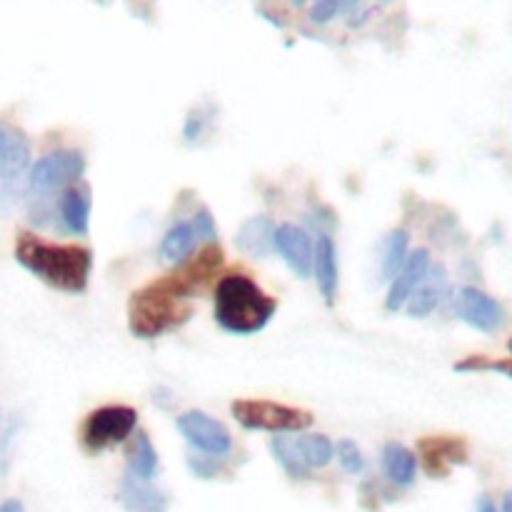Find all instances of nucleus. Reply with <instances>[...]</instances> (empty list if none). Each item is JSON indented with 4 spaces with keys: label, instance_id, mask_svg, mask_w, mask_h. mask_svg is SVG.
<instances>
[{
    "label": "nucleus",
    "instance_id": "nucleus-30",
    "mask_svg": "<svg viewBox=\"0 0 512 512\" xmlns=\"http://www.w3.org/2000/svg\"><path fill=\"white\" fill-rule=\"evenodd\" d=\"M203 125H205L203 115H200V113H190L188 123H185V140H190V143H193V140H198L200 138V130H203Z\"/></svg>",
    "mask_w": 512,
    "mask_h": 512
},
{
    "label": "nucleus",
    "instance_id": "nucleus-29",
    "mask_svg": "<svg viewBox=\"0 0 512 512\" xmlns=\"http://www.w3.org/2000/svg\"><path fill=\"white\" fill-rule=\"evenodd\" d=\"M188 465L193 475H198L200 480H215L223 473V463L218 458H190Z\"/></svg>",
    "mask_w": 512,
    "mask_h": 512
},
{
    "label": "nucleus",
    "instance_id": "nucleus-24",
    "mask_svg": "<svg viewBox=\"0 0 512 512\" xmlns=\"http://www.w3.org/2000/svg\"><path fill=\"white\" fill-rule=\"evenodd\" d=\"M295 440H298V450L300 455H303V463L308 465L310 470L330 465V460H333L335 455V445L330 443V438H325V435H303V438Z\"/></svg>",
    "mask_w": 512,
    "mask_h": 512
},
{
    "label": "nucleus",
    "instance_id": "nucleus-7",
    "mask_svg": "<svg viewBox=\"0 0 512 512\" xmlns=\"http://www.w3.org/2000/svg\"><path fill=\"white\" fill-rule=\"evenodd\" d=\"M175 428L188 440L190 448L203 453L205 458L223 460L233 450V438H230L228 428L203 410H185L175 420Z\"/></svg>",
    "mask_w": 512,
    "mask_h": 512
},
{
    "label": "nucleus",
    "instance_id": "nucleus-26",
    "mask_svg": "<svg viewBox=\"0 0 512 512\" xmlns=\"http://www.w3.org/2000/svg\"><path fill=\"white\" fill-rule=\"evenodd\" d=\"M355 8H358V3H338V0H320V3H315L313 8H310V20H313L315 25H325V23H330V20H333L335 15L353 13Z\"/></svg>",
    "mask_w": 512,
    "mask_h": 512
},
{
    "label": "nucleus",
    "instance_id": "nucleus-28",
    "mask_svg": "<svg viewBox=\"0 0 512 512\" xmlns=\"http://www.w3.org/2000/svg\"><path fill=\"white\" fill-rule=\"evenodd\" d=\"M190 225H193L195 235H198V240H205V243H215L218 240V228H215V218L210 215L208 208H200L198 213L193 215V220H190Z\"/></svg>",
    "mask_w": 512,
    "mask_h": 512
},
{
    "label": "nucleus",
    "instance_id": "nucleus-1",
    "mask_svg": "<svg viewBox=\"0 0 512 512\" xmlns=\"http://www.w3.org/2000/svg\"><path fill=\"white\" fill-rule=\"evenodd\" d=\"M15 260L48 288L63 293H85L93 273V253L83 245H55L33 233L15 240Z\"/></svg>",
    "mask_w": 512,
    "mask_h": 512
},
{
    "label": "nucleus",
    "instance_id": "nucleus-25",
    "mask_svg": "<svg viewBox=\"0 0 512 512\" xmlns=\"http://www.w3.org/2000/svg\"><path fill=\"white\" fill-rule=\"evenodd\" d=\"M458 373H475V370H490L512 380V360H488V358H465L455 365Z\"/></svg>",
    "mask_w": 512,
    "mask_h": 512
},
{
    "label": "nucleus",
    "instance_id": "nucleus-4",
    "mask_svg": "<svg viewBox=\"0 0 512 512\" xmlns=\"http://www.w3.org/2000/svg\"><path fill=\"white\" fill-rule=\"evenodd\" d=\"M235 423L245 430H263V433L288 435L313 425V413L293 405L275 403V400H235L230 408Z\"/></svg>",
    "mask_w": 512,
    "mask_h": 512
},
{
    "label": "nucleus",
    "instance_id": "nucleus-18",
    "mask_svg": "<svg viewBox=\"0 0 512 512\" xmlns=\"http://www.w3.org/2000/svg\"><path fill=\"white\" fill-rule=\"evenodd\" d=\"M383 470L390 483L398 488H410L418 475V458L405 445L388 443L383 448Z\"/></svg>",
    "mask_w": 512,
    "mask_h": 512
},
{
    "label": "nucleus",
    "instance_id": "nucleus-34",
    "mask_svg": "<svg viewBox=\"0 0 512 512\" xmlns=\"http://www.w3.org/2000/svg\"><path fill=\"white\" fill-rule=\"evenodd\" d=\"M510 353H512V338H510Z\"/></svg>",
    "mask_w": 512,
    "mask_h": 512
},
{
    "label": "nucleus",
    "instance_id": "nucleus-21",
    "mask_svg": "<svg viewBox=\"0 0 512 512\" xmlns=\"http://www.w3.org/2000/svg\"><path fill=\"white\" fill-rule=\"evenodd\" d=\"M128 473L133 478L145 480V483H150V478H155V473H158V453H155L148 433H143V430H138L135 438L130 440Z\"/></svg>",
    "mask_w": 512,
    "mask_h": 512
},
{
    "label": "nucleus",
    "instance_id": "nucleus-16",
    "mask_svg": "<svg viewBox=\"0 0 512 512\" xmlns=\"http://www.w3.org/2000/svg\"><path fill=\"white\" fill-rule=\"evenodd\" d=\"M30 163L28 138L18 128L0 123V180L23 173Z\"/></svg>",
    "mask_w": 512,
    "mask_h": 512
},
{
    "label": "nucleus",
    "instance_id": "nucleus-27",
    "mask_svg": "<svg viewBox=\"0 0 512 512\" xmlns=\"http://www.w3.org/2000/svg\"><path fill=\"white\" fill-rule=\"evenodd\" d=\"M335 450H338L340 465H343L345 473H350V475L363 473L365 458H363V453H360V448L353 443V440H348V438L340 440V443L335 445Z\"/></svg>",
    "mask_w": 512,
    "mask_h": 512
},
{
    "label": "nucleus",
    "instance_id": "nucleus-17",
    "mask_svg": "<svg viewBox=\"0 0 512 512\" xmlns=\"http://www.w3.org/2000/svg\"><path fill=\"white\" fill-rule=\"evenodd\" d=\"M273 235V220L268 215H255V218L245 220L238 233H235V248L240 253L250 255V258H265L273 250Z\"/></svg>",
    "mask_w": 512,
    "mask_h": 512
},
{
    "label": "nucleus",
    "instance_id": "nucleus-15",
    "mask_svg": "<svg viewBox=\"0 0 512 512\" xmlns=\"http://www.w3.org/2000/svg\"><path fill=\"white\" fill-rule=\"evenodd\" d=\"M313 273L318 280V290L323 295V300L328 305L335 303V295H338V250L330 235H320L315 240V258H313Z\"/></svg>",
    "mask_w": 512,
    "mask_h": 512
},
{
    "label": "nucleus",
    "instance_id": "nucleus-8",
    "mask_svg": "<svg viewBox=\"0 0 512 512\" xmlns=\"http://www.w3.org/2000/svg\"><path fill=\"white\" fill-rule=\"evenodd\" d=\"M455 315L480 333H495L505 323V308L483 290L465 285L455 295Z\"/></svg>",
    "mask_w": 512,
    "mask_h": 512
},
{
    "label": "nucleus",
    "instance_id": "nucleus-11",
    "mask_svg": "<svg viewBox=\"0 0 512 512\" xmlns=\"http://www.w3.org/2000/svg\"><path fill=\"white\" fill-rule=\"evenodd\" d=\"M273 248L278 250L280 258L288 263L298 278H310L313 273V258H315V243L300 225H280L275 228L273 235Z\"/></svg>",
    "mask_w": 512,
    "mask_h": 512
},
{
    "label": "nucleus",
    "instance_id": "nucleus-2",
    "mask_svg": "<svg viewBox=\"0 0 512 512\" xmlns=\"http://www.w3.org/2000/svg\"><path fill=\"white\" fill-rule=\"evenodd\" d=\"M278 313V300L248 275H225L215 285V323L233 335H255Z\"/></svg>",
    "mask_w": 512,
    "mask_h": 512
},
{
    "label": "nucleus",
    "instance_id": "nucleus-22",
    "mask_svg": "<svg viewBox=\"0 0 512 512\" xmlns=\"http://www.w3.org/2000/svg\"><path fill=\"white\" fill-rule=\"evenodd\" d=\"M270 455L278 460L280 468L290 475L293 480H308L310 468L303 463V455L298 450V440L293 435H275L270 440Z\"/></svg>",
    "mask_w": 512,
    "mask_h": 512
},
{
    "label": "nucleus",
    "instance_id": "nucleus-3",
    "mask_svg": "<svg viewBox=\"0 0 512 512\" xmlns=\"http://www.w3.org/2000/svg\"><path fill=\"white\" fill-rule=\"evenodd\" d=\"M193 313L190 300L183 298L168 278H160L130 295L128 325L135 338L155 340L170 330L183 328Z\"/></svg>",
    "mask_w": 512,
    "mask_h": 512
},
{
    "label": "nucleus",
    "instance_id": "nucleus-9",
    "mask_svg": "<svg viewBox=\"0 0 512 512\" xmlns=\"http://www.w3.org/2000/svg\"><path fill=\"white\" fill-rule=\"evenodd\" d=\"M223 260L225 258H223V250H220V245L208 243L198 255H195L193 260H190V263H185L178 273L165 275V278L175 285V290H178L183 298L190 300L193 295L203 293L205 285L213 283L215 273L223 268Z\"/></svg>",
    "mask_w": 512,
    "mask_h": 512
},
{
    "label": "nucleus",
    "instance_id": "nucleus-13",
    "mask_svg": "<svg viewBox=\"0 0 512 512\" xmlns=\"http://www.w3.org/2000/svg\"><path fill=\"white\" fill-rule=\"evenodd\" d=\"M448 295V270L443 265H430L425 278L415 288V293L408 300V315L410 318H428L435 308Z\"/></svg>",
    "mask_w": 512,
    "mask_h": 512
},
{
    "label": "nucleus",
    "instance_id": "nucleus-33",
    "mask_svg": "<svg viewBox=\"0 0 512 512\" xmlns=\"http://www.w3.org/2000/svg\"><path fill=\"white\" fill-rule=\"evenodd\" d=\"M503 512H512V490H508L503 498Z\"/></svg>",
    "mask_w": 512,
    "mask_h": 512
},
{
    "label": "nucleus",
    "instance_id": "nucleus-5",
    "mask_svg": "<svg viewBox=\"0 0 512 512\" xmlns=\"http://www.w3.org/2000/svg\"><path fill=\"white\" fill-rule=\"evenodd\" d=\"M135 425H138V410L128 405H105L85 418L80 443L88 453H103L125 443L135 433Z\"/></svg>",
    "mask_w": 512,
    "mask_h": 512
},
{
    "label": "nucleus",
    "instance_id": "nucleus-12",
    "mask_svg": "<svg viewBox=\"0 0 512 512\" xmlns=\"http://www.w3.org/2000/svg\"><path fill=\"white\" fill-rule=\"evenodd\" d=\"M430 253L425 248H418L415 253L408 255L403 270L395 275V280L390 283L388 298H385V310L388 313H395V310L403 308L410 300V295L415 293V288L420 285V280L425 278V273L430 270Z\"/></svg>",
    "mask_w": 512,
    "mask_h": 512
},
{
    "label": "nucleus",
    "instance_id": "nucleus-14",
    "mask_svg": "<svg viewBox=\"0 0 512 512\" xmlns=\"http://www.w3.org/2000/svg\"><path fill=\"white\" fill-rule=\"evenodd\" d=\"M118 500L125 508V512H168L170 505L168 495H165L163 490L145 483V480L133 478L130 473L120 480Z\"/></svg>",
    "mask_w": 512,
    "mask_h": 512
},
{
    "label": "nucleus",
    "instance_id": "nucleus-32",
    "mask_svg": "<svg viewBox=\"0 0 512 512\" xmlns=\"http://www.w3.org/2000/svg\"><path fill=\"white\" fill-rule=\"evenodd\" d=\"M478 512H498V508H495L493 500H490V498H480L478 500Z\"/></svg>",
    "mask_w": 512,
    "mask_h": 512
},
{
    "label": "nucleus",
    "instance_id": "nucleus-20",
    "mask_svg": "<svg viewBox=\"0 0 512 512\" xmlns=\"http://www.w3.org/2000/svg\"><path fill=\"white\" fill-rule=\"evenodd\" d=\"M198 235H195L190 223H175L173 228L165 233L163 243H160V260L168 265H180L193 255Z\"/></svg>",
    "mask_w": 512,
    "mask_h": 512
},
{
    "label": "nucleus",
    "instance_id": "nucleus-10",
    "mask_svg": "<svg viewBox=\"0 0 512 512\" xmlns=\"http://www.w3.org/2000/svg\"><path fill=\"white\" fill-rule=\"evenodd\" d=\"M420 460L430 478H448L450 470L468 463V443L455 435H430L420 440Z\"/></svg>",
    "mask_w": 512,
    "mask_h": 512
},
{
    "label": "nucleus",
    "instance_id": "nucleus-23",
    "mask_svg": "<svg viewBox=\"0 0 512 512\" xmlns=\"http://www.w3.org/2000/svg\"><path fill=\"white\" fill-rule=\"evenodd\" d=\"M408 248H410V235L408 230L395 228L393 233L385 238L383 248V278L393 283L395 275L403 270L405 260H408Z\"/></svg>",
    "mask_w": 512,
    "mask_h": 512
},
{
    "label": "nucleus",
    "instance_id": "nucleus-6",
    "mask_svg": "<svg viewBox=\"0 0 512 512\" xmlns=\"http://www.w3.org/2000/svg\"><path fill=\"white\" fill-rule=\"evenodd\" d=\"M85 173V158L78 150H53L30 165L28 185L35 195H48L55 190H70L80 183Z\"/></svg>",
    "mask_w": 512,
    "mask_h": 512
},
{
    "label": "nucleus",
    "instance_id": "nucleus-19",
    "mask_svg": "<svg viewBox=\"0 0 512 512\" xmlns=\"http://www.w3.org/2000/svg\"><path fill=\"white\" fill-rule=\"evenodd\" d=\"M60 220L73 235H85L90 225V193L85 188H70L60 195Z\"/></svg>",
    "mask_w": 512,
    "mask_h": 512
},
{
    "label": "nucleus",
    "instance_id": "nucleus-31",
    "mask_svg": "<svg viewBox=\"0 0 512 512\" xmlns=\"http://www.w3.org/2000/svg\"><path fill=\"white\" fill-rule=\"evenodd\" d=\"M0 512H25V508L20 500H5V503L0 505Z\"/></svg>",
    "mask_w": 512,
    "mask_h": 512
}]
</instances>
